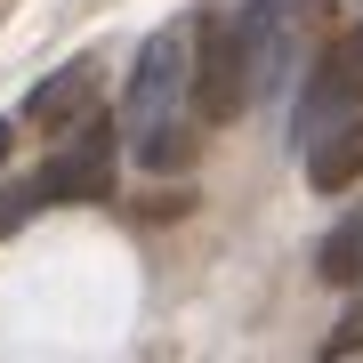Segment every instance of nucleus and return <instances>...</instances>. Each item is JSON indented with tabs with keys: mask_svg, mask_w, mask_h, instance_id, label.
I'll use <instances>...</instances> for the list:
<instances>
[{
	"mask_svg": "<svg viewBox=\"0 0 363 363\" xmlns=\"http://www.w3.org/2000/svg\"><path fill=\"white\" fill-rule=\"evenodd\" d=\"M130 154L145 169H186L194 162V121H186V33L169 25L145 40L138 73H130Z\"/></svg>",
	"mask_w": 363,
	"mask_h": 363,
	"instance_id": "nucleus-1",
	"label": "nucleus"
},
{
	"mask_svg": "<svg viewBox=\"0 0 363 363\" xmlns=\"http://www.w3.org/2000/svg\"><path fill=\"white\" fill-rule=\"evenodd\" d=\"M202 33H186V113L194 121H234L250 105V73H242V49H234V25L226 16H194Z\"/></svg>",
	"mask_w": 363,
	"mask_h": 363,
	"instance_id": "nucleus-2",
	"label": "nucleus"
},
{
	"mask_svg": "<svg viewBox=\"0 0 363 363\" xmlns=\"http://www.w3.org/2000/svg\"><path fill=\"white\" fill-rule=\"evenodd\" d=\"M105 194H113V130L81 121V138H65L33 178V202H105Z\"/></svg>",
	"mask_w": 363,
	"mask_h": 363,
	"instance_id": "nucleus-3",
	"label": "nucleus"
},
{
	"mask_svg": "<svg viewBox=\"0 0 363 363\" xmlns=\"http://www.w3.org/2000/svg\"><path fill=\"white\" fill-rule=\"evenodd\" d=\"M355 105H363V25H347V40L315 65V89H307V105H298V138L315 145L331 121H347Z\"/></svg>",
	"mask_w": 363,
	"mask_h": 363,
	"instance_id": "nucleus-4",
	"label": "nucleus"
},
{
	"mask_svg": "<svg viewBox=\"0 0 363 363\" xmlns=\"http://www.w3.org/2000/svg\"><path fill=\"white\" fill-rule=\"evenodd\" d=\"M97 113V65H65V73H49L33 89L25 105V121L33 130H73V121H89Z\"/></svg>",
	"mask_w": 363,
	"mask_h": 363,
	"instance_id": "nucleus-5",
	"label": "nucleus"
},
{
	"mask_svg": "<svg viewBox=\"0 0 363 363\" xmlns=\"http://www.w3.org/2000/svg\"><path fill=\"white\" fill-rule=\"evenodd\" d=\"M307 178H315V194H339V186L363 178V113H347L339 130H323L307 145Z\"/></svg>",
	"mask_w": 363,
	"mask_h": 363,
	"instance_id": "nucleus-6",
	"label": "nucleus"
},
{
	"mask_svg": "<svg viewBox=\"0 0 363 363\" xmlns=\"http://www.w3.org/2000/svg\"><path fill=\"white\" fill-rule=\"evenodd\" d=\"M315 267H323V283H347V291H363V218H347L339 234H323Z\"/></svg>",
	"mask_w": 363,
	"mask_h": 363,
	"instance_id": "nucleus-7",
	"label": "nucleus"
},
{
	"mask_svg": "<svg viewBox=\"0 0 363 363\" xmlns=\"http://www.w3.org/2000/svg\"><path fill=\"white\" fill-rule=\"evenodd\" d=\"M355 347H363V307H347V315H339V331L323 339V355H331V363H339V355H355Z\"/></svg>",
	"mask_w": 363,
	"mask_h": 363,
	"instance_id": "nucleus-8",
	"label": "nucleus"
},
{
	"mask_svg": "<svg viewBox=\"0 0 363 363\" xmlns=\"http://www.w3.org/2000/svg\"><path fill=\"white\" fill-rule=\"evenodd\" d=\"M33 210H40V202H33V186H25V194H9V202H0V234H9V226H25Z\"/></svg>",
	"mask_w": 363,
	"mask_h": 363,
	"instance_id": "nucleus-9",
	"label": "nucleus"
},
{
	"mask_svg": "<svg viewBox=\"0 0 363 363\" xmlns=\"http://www.w3.org/2000/svg\"><path fill=\"white\" fill-rule=\"evenodd\" d=\"M9 145H16V121H0V162H9Z\"/></svg>",
	"mask_w": 363,
	"mask_h": 363,
	"instance_id": "nucleus-10",
	"label": "nucleus"
}]
</instances>
